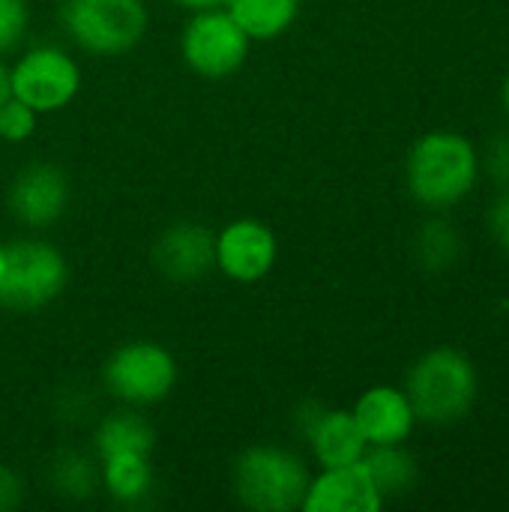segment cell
I'll use <instances>...</instances> for the list:
<instances>
[{"label":"cell","instance_id":"obj_1","mask_svg":"<svg viewBox=\"0 0 509 512\" xmlns=\"http://www.w3.org/2000/svg\"><path fill=\"white\" fill-rule=\"evenodd\" d=\"M480 171V150L468 135L453 129L420 135L405 162L408 192L429 210H450L465 201L474 192Z\"/></svg>","mask_w":509,"mask_h":512},{"label":"cell","instance_id":"obj_2","mask_svg":"<svg viewBox=\"0 0 509 512\" xmlns=\"http://www.w3.org/2000/svg\"><path fill=\"white\" fill-rule=\"evenodd\" d=\"M480 378L468 354L456 348H432L411 369L405 393L417 420L429 426H453L465 420L477 402Z\"/></svg>","mask_w":509,"mask_h":512},{"label":"cell","instance_id":"obj_3","mask_svg":"<svg viewBox=\"0 0 509 512\" xmlns=\"http://www.w3.org/2000/svg\"><path fill=\"white\" fill-rule=\"evenodd\" d=\"M309 465L288 447H246L231 468L234 498L252 512H291L303 507L309 489Z\"/></svg>","mask_w":509,"mask_h":512},{"label":"cell","instance_id":"obj_4","mask_svg":"<svg viewBox=\"0 0 509 512\" xmlns=\"http://www.w3.org/2000/svg\"><path fill=\"white\" fill-rule=\"evenodd\" d=\"M60 24L81 51L117 57L144 39L150 12L144 0H63Z\"/></svg>","mask_w":509,"mask_h":512},{"label":"cell","instance_id":"obj_5","mask_svg":"<svg viewBox=\"0 0 509 512\" xmlns=\"http://www.w3.org/2000/svg\"><path fill=\"white\" fill-rule=\"evenodd\" d=\"M69 279L66 258L45 240H15L6 246V270L0 282V306L36 312L51 306Z\"/></svg>","mask_w":509,"mask_h":512},{"label":"cell","instance_id":"obj_6","mask_svg":"<svg viewBox=\"0 0 509 512\" xmlns=\"http://www.w3.org/2000/svg\"><path fill=\"white\" fill-rule=\"evenodd\" d=\"M102 381L126 405H156L177 384V360L159 342L135 339L111 351L102 366Z\"/></svg>","mask_w":509,"mask_h":512},{"label":"cell","instance_id":"obj_7","mask_svg":"<svg viewBox=\"0 0 509 512\" xmlns=\"http://www.w3.org/2000/svg\"><path fill=\"white\" fill-rule=\"evenodd\" d=\"M249 45L252 39L225 6L192 12L180 36L183 63L201 78L234 75L249 57Z\"/></svg>","mask_w":509,"mask_h":512},{"label":"cell","instance_id":"obj_8","mask_svg":"<svg viewBox=\"0 0 509 512\" xmlns=\"http://www.w3.org/2000/svg\"><path fill=\"white\" fill-rule=\"evenodd\" d=\"M81 90V66L57 45L27 48L9 69V93L36 114L66 108Z\"/></svg>","mask_w":509,"mask_h":512},{"label":"cell","instance_id":"obj_9","mask_svg":"<svg viewBox=\"0 0 509 512\" xmlns=\"http://www.w3.org/2000/svg\"><path fill=\"white\" fill-rule=\"evenodd\" d=\"M276 255V234L261 219H234L216 234V267L231 282H261L273 270Z\"/></svg>","mask_w":509,"mask_h":512},{"label":"cell","instance_id":"obj_10","mask_svg":"<svg viewBox=\"0 0 509 512\" xmlns=\"http://www.w3.org/2000/svg\"><path fill=\"white\" fill-rule=\"evenodd\" d=\"M297 429L309 441V450L321 468L354 465L366 456L369 444L351 411L324 408L318 402H306L297 411Z\"/></svg>","mask_w":509,"mask_h":512},{"label":"cell","instance_id":"obj_11","mask_svg":"<svg viewBox=\"0 0 509 512\" xmlns=\"http://www.w3.org/2000/svg\"><path fill=\"white\" fill-rule=\"evenodd\" d=\"M153 261L171 282H201L216 270V234L201 222H174L156 237Z\"/></svg>","mask_w":509,"mask_h":512},{"label":"cell","instance_id":"obj_12","mask_svg":"<svg viewBox=\"0 0 509 512\" xmlns=\"http://www.w3.org/2000/svg\"><path fill=\"white\" fill-rule=\"evenodd\" d=\"M69 204V180L51 162L24 165L9 186V213L27 228L54 225Z\"/></svg>","mask_w":509,"mask_h":512},{"label":"cell","instance_id":"obj_13","mask_svg":"<svg viewBox=\"0 0 509 512\" xmlns=\"http://www.w3.org/2000/svg\"><path fill=\"white\" fill-rule=\"evenodd\" d=\"M387 501L372 483L363 459L354 465L321 468L318 477L309 480L303 512H378Z\"/></svg>","mask_w":509,"mask_h":512},{"label":"cell","instance_id":"obj_14","mask_svg":"<svg viewBox=\"0 0 509 512\" xmlns=\"http://www.w3.org/2000/svg\"><path fill=\"white\" fill-rule=\"evenodd\" d=\"M351 414H354L369 447L405 444L417 426V414H414L408 393L399 387H390V384L369 387L357 399Z\"/></svg>","mask_w":509,"mask_h":512},{"label":"cell","instance_id":"obj_15","mask_svg":"<svg viewBox=\"0 0 509 512\" xmlns=\"http://www.w3.org/2000/svg\"><path fill=\"white\" fill-rule=\"evenodd\" d=\"M153 447H156V432L135 411H117L105 417L93 432V450L99 462L111 456H150Z\"/></svg>","mask_w":509,"mask_h":512},{"label":"cell","instance_id":"obj_16","mask_svg":"<svg viewBox=\"0 0 509 512\" xmlns=\"http://www.w3.org/2000/svg\"><path fill=\"white\" fill-rule=\"evenodd\" d=\"M225 9L252 42H270L297 21L300 0H228Z\"/></svg>","mask_w":509,"mask_h":512},{"label":"cell","instance_id":"obj_17","mask_svg":"<svg viewBox=\"0 0 509 512\" xmlns=\"http://www.w3.org/2000/svg\"><path fill=\"white\" fill-rule=\"evenodd\" d=\"M363 465H366V471H369V477L378 486L384 501L408 495L417 486V480H420L417 459L402 444L369 447L366 456H363Z\"/></svg>","mask_w":509,"mask_h":512},{"label":"cell","instance_id":"obj_18","mask_svg":"<svg viewBox=\"0 0 509 512\" xmlns=\"http://www.w3.org/2000/svg\"><path fill=\"white\" fill-rule=\"evenodd\" d=\"M48 483L54 495L66 501H87L102 489V468L99 459L81 450H63L48 465Z\"/></svg>","mask_w":509,"mask_h":512},{"label":"cell","instance_id":"obj_19","mask_svg":"<svg viewBox=\"0 0 509 512\" xmlns=\"http://www.w3.org/2000/svg\"><path fill=\"white\" fill-rule=\"evenodd\" d=\"M102 489L117 504H141L153 489V465L150 456H111L99 462Z\"/></svg>","mask_w":509,"mask_h":512},{"label":"cell","instance_id":"obj_20","mask_svg":"<svg viewBox=\"0 0 509 512\" xmlns=\"http://www.w3.org/2000/svg\"><path fill=\"white\" fill-rule=\"evenodd\" d=\"M417 249V261L429 270V273H444L456 264L459 258V231L447 222V219H429L414 240Z\"/></svg>","mask_w":509,"mask_h":512},{"label":"cell","instance_id":"obj_21","mask_svg":"<svg viewBox=\"0 0 509 512\" xmlns=\"http://www.w3.org/2000/svg\"><path fill=\"white\" fill-rule=\"evenodd\" d=\"M36 111L30 105H24L21 99L9 96L0 105V138L9 144H21L36 132Z\"/></svg>","mask_w":509,"mask_h":512},{"label":"cell","instance_id":"obj_22","mask_svg":"<svg viewBox=\"0 0 509 512\" xmlns=\"http://www.w3.org/2000/svg\"><path fill=\"white\" fill-rule=\"evenodd\" d=\"M30 24L27 0H0V54H9L21 45Z\"/></svg>","mask_w":509,"mask_h":512},{"label":"cell","instance_id":"obj_23","mask_svg":"<svg viewBox=\"0 0 509 512\" xmlns=\"http://www.w3.org/2000/svg\"><path fill=\"white\" fill-rule=\"evenodd\" d=\"M480 165L489 171V177L498 183V186H509V132L498 135L489 141V150H486V159L480 156Z\"/></svg>","mask_w":509,"mask_h":512},{"label":"cell","instance_id":"obj_24","mask_svg":"<svg viewBox=\"0 0 509 512\" xmlns=\"http://www.w3.org/2000/svg\"><path fill=\"white\" fill-rule=\"evenodd\" d=\"M489 228H492V237L498 240V246L509 255V186H504V192L498 195V201L489 210Z\"/></svg>","mask_w":509,"mask_h":512},{"label":"cell","instance_id":"obj_25","mask_svg":"<svg viewBox=\"0 0 509 512\" xmlns=\"http://www.w3.org/2000/svg\"><path fill=\"white\" fill-rule=\"evenodd\" d=\"M24 501V486L18 474L6 465H0V512H12L21 507Z\"/></svg>","mask_w":509,"mask_h":512},{"label":"cell","instance_id":"obj_26","mask_svg":"<svg viewBox=\"0 0 509 512\" xmlns=\"http://www.w3.org/2000/svg\"><path fill=\"white\" fill-rule=\"evenodd\" d=\"M174 3H180L183 9L198 12V9H219V6H225L228 0H174Z\"/></svg>","mask_w":509,"mask_h":512},{"label":"cell","instance_id":"obj_27","mask_svg":"<svg viewBox=\"0 0 509 512\" xmlns=\"http://www.w3.org/2000/svg\"><path fill=\"white\" fill-rule=\"evenodd\" d=\"M12 93H9V69L3 66V60H0V105L9 99Z\"/></svg>","mask_w":509,"mask_h":512},{"label":"cell","instance_id":"obj_28","mask_svg":"<svg viewBox=\"0 0 509 512\" xmlns=\"http://www.w3.org/2000/svg\"><path fill=\"white\" fill-rule=\"evenodd\" d=\"M3 270H6V246L0 243V282H3Z\"/></svg>","mask_w":509,"mask_h":512},{"label":"cell","instance_id":"obj_29","mask_svg":"<svg viewBox=\"0 0 509 512\" xmlns=\"http://www.w3.org/2000/svg\"><path fill=\"white\" fill-rule=\"evenodd\" d=\"M504 108H507V114H509V75H507V81H504Z\"/></svg>","mask_w":509,"mask_h":512}]
</instances>
